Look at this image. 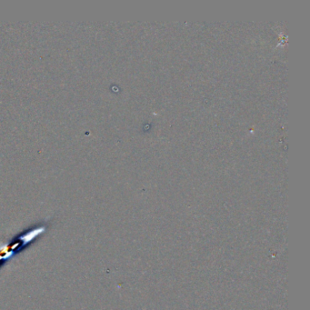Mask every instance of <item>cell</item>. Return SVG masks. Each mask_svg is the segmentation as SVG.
<instances>
[{
    "mask_svg": "<svg viewBox=\"0 0 310 310\" xmlns=\"http://www.w3.org/2000/svg\"><path fill=\"white\" fill-rule=\"evenodd\" d=\"M44 231H45V227H39L37 229H34L32 231L28 232L27 234H25L24 236H21L19 239L23 241L24 245H26Z\"/></svg>",
    "mask_w": 310,
    "mask_h": 310,
    "instance_id": "6da1fadb",
    "label": "cell"
}]
</instances>
